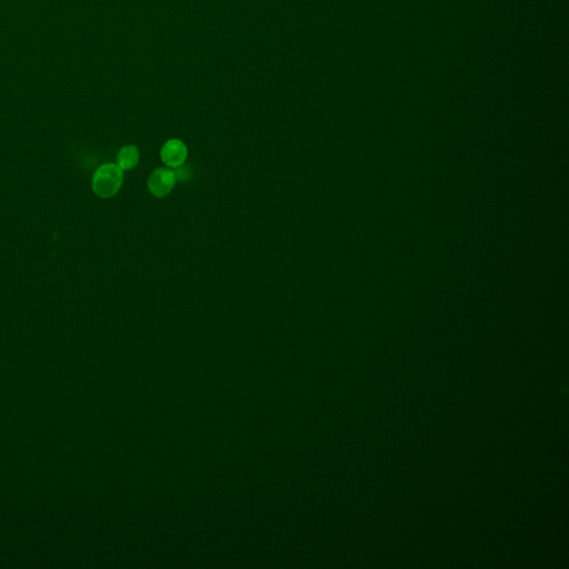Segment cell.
Listing matches in <instances>:
<instances>
[{
	"mask_svg": "<svg viewBox=\"0 0 569 569\" xmlns=\"http://www.w3.org/2000/svg\"><path fill=\"white\" fill-rule=\"evenodd\" d=\"M124 170L118 164H104L98 168L92 178V191L100 198H112L121 191Z\"/></svg>",
	"mask_w": 569,
	"mask_h": 569,
	"instance_id": "obj_1",
	"label": "cell"
},
{
	"mask_svg": "<svg viewBox=\"0 0 569 569\" xmlns=\"http://www.w3.org/2000/svg\"><path fill=\"white\" fill-rule=\"evenodd\" d=\"M175 172L168 168H157L150 174L148 178V189L157 198H164L168 196L175 188Z\"/></svg>",
	"mask_w": 569,
	"mask_h": 569,
	"instance_id": "obj_2",
	"label": "cell"
},
{
	"mask_svg": "<svg viewBox=\"0 0 569 569\" xmlns=\"http://www.w3.org/2000/svg\"><path fill=\"white\" fill-rule=\"evenodd\" d=\"M187 156H188V149L185 143L179 139H170V140L166 141L160 150L162 162L168 167L174 168V169L185 164Z\"/></svg>",
	"mask_w": 569,
	"mask_h": 569,
	"instance_id": "obj_3",
	"label": "cell"
},
{
	"mask_svg": "<svg viewBox=\"0 0 569 569\" xmlns=\"http://www.w3.org/2000/svg\"><path fill=\"white\" fill-rule=\"evenodd\" d=\"M139 162V150L136 146L129 145L123 147L117 156L118 167L123 170H131L136 167Z\"/></svg>",
	"mask_w": 569,
	"mask_h": 569,
	"instance_id": "obj_4",
	"label": "cell"
},
{
	"mask_svg": "<svg viewBox=\"0 0 569 569\" xmlns=\"http://www.w3.org/2000/svg\"><path fill=\"white\" fill-rule=\"evenodd\" d=\"M191 172H189L188 167H185L184 164L179 166L178 168H175V175L177 177V179H181V181H187L191 178Z\"/></svg>",
	"mask_w": 569,
	"mask_h": 569,
	"instance_id": "obj_5",
	"label": "cell"
}]
</instances>
